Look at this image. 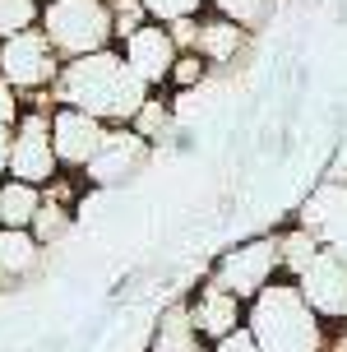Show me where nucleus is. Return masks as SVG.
I'll use <instances>...</instances> for the list:
<instances>
[{
  "label": "nucleus",
  "instance_id": "f257e3e1",
  "mask_svg": "<svg viewBox=\"0 0 347 352\" xmlns=\"http://www.w3.org/2000/svg\"><path fill=\"white\" fill-rule=\"evenodd\" d=\"M148 93L153 88H144V79L125 65V56L116 47H107V52H93L60 65V74L52 84V102L79 107V111H88L107 125H130Z\"/></svg>",
  "mask_w": 347,
  "mask_h": 352
},
{
  "label": "nucleus",
  "instance_id": "f03ea898",
  "mask_svg": "<svg viewBox=\"0 0 347 352\" xmlns=\"http://www.w3.org/2000/svg\"><path fill=\"white\" fill-rule=\"evenodd\" d=\"M245 324L260 352H324L329 329L311 311L292 278H273L255 301H245Z\"/></svg>",
  "mask_w": 347,
  "mask_h": 352
},
{
  "label": "nucleus",
  "instance_id": "7ed1b4c3",
  "mask_svg": "<svg viewBox=\"0 0 347 352\" xmlns=\"http://www.w3.org/2000/svg\"><path fill=\"white\" fill-rule=\"evenodd\" d=\"M37 28L47 33L60 60H79V56L116 47V23H111L107 0H42Z\"/></svg>",
  "mask_w": 347,
  "mask_h": 352
},
{
  "label": "nucleus",
  "instance_id": "20e7f679",
  "mask_svg": "<svg viewBox=\"0 0 347 352\" xmlns=\"http://www.w3.org/2000/svg\"><path fill=\"white\" fill-rule=\"evenodd\" d=\"M60 56L47 42L42 28H28V33H14L0 42V74L23 93V107H37V111H52V84L60 74Z\"/></svg>",
  "mask_w": 347,
  "mask_h": 352
},
{
  "label": "nucleus",
  "instance_id": "39448f33",
  "mask_svg": "<svg viewBox=\"0 0 347 352\" xmlns=\"http://www.w3.org/2000/svg\"><path fill=\"white\" fill-rule=\"evenodd\" d=\"M227 292H236L241 301H255L273 278H282V255H278V236H250L241 246H232L223 260L213 264V274Z\"/></svg>",
  "mask_w": 347,
  "mask_h": 352
},
{
  "label": "nucleus",
  "instance_id": "423d86ee",
  "mask_svg": "<svg viewBox=\"0 0 347 352\" xmlns=\"http://www.w3.org/2000/svg\"><path fill=\"white\" fill-rule=\"evenodd\" d=\"M60 172L52 148V111H37L28 107L14 125V140H10V176L28 181V186H47Z\"/></svg>",
  "mask_w": 347,
  "mask_h": 352
},
{
  "label": "nucleus",
  "instance_id": "0eeeda50",
  "mask_svg": "<svg viewBox=\"0 0 347 352\" xmlns=\"http://www.w3.org/2000/svg\"><path fill=\"white\" fill-rule=\"evenodd\" d=\"M148 153H153V144L144 140V135H135L130 125H111L102 148H98V158L84 167V181L98 186V190H116L125 181H135L139 167L148 162Z\"/></svg>",
  "mask_w": 347,
  "mask_h": 352
},
{
  "label": "nucleus",
  "instance_id": "6e6552de",
  "mask_svg": "<svg viewBox=\"0 0 347 352\" xmlns=\"http://www.w3.org/2000/svg\"><path fill=\"white\" fill-rule=\"evenodd\" d=\"M292 283L301 287V297L311 301V311L324 324H347V260H338L333 250L320 246V255Z\"/></svg>",
  "mask_w": 347,
  "mask_h": 352
},
{
  "label": "nucleus",
  "instance_id": "1a4fd4ad",
  "mask_svg": "<svg viewBox=\"0 0 347 352\" xmlns=\"http://www.w3.org/2000/svg\"><path fill=\"white\" fill-rule=\"evenodd\" d=\"M107 130H111L107 121L88 116V111H79V107H52V148H56V162H60L65 172H84L88 162L98 158Z\"/></svg>",
  "mask_w": 347,
  "mask_h": 352
},
{
  "label": "nucleus",
  "instance_id": "9d476101",
  "mask_svg": "<svg viewBox=\"0 0 347 352\" xmlns=\"http://www.w3.org/2000/svg\"><path fill=\"white\" fill-rule=\"evenodd\" d=\"M121 56H125V65L144 79V88H162L167 84V74H172L176 65V56H181V47H176V37L167 23H144V28H135V33L121 42Z\"/></svg>",
  "mask_w": 347,
  "mask_h": 352
},
{
  "label": "nucleus",
  "instance_id": "9b49d317",
  "mask_svg": "<svg viewBox=\"0 0 347 352\" xmlns=\"http://www.w3.org/2000/svg\"><path fill=\"white\" fill-rule=\"evenodd\" d=\"M296 228H306L324 250H333L338 260H347V186L329 181L301 204Z\"/></svg>",
  "mask_w": 347,
  "mask_h": 352
},
{
  "label": "nucleus",
  "instance_id": "f8f14e48",
  "mask_svg": "<svg viewBox=\"0 0 347 352\" xmlns=\"http://www.w3.org/2000/svg\"><path fill=\"white\" fill-rule=\"evenodd\" d=\"M186 306H190V320H194V329H199L204 343H218V338L232 334L236 324H245V301L236 297V292H227L218 278H204L199 292H194Z\"/></svg>",
  "mask_w": 347,
  "mask_h": 352
},
{
  "label": "nucleus",
  "instance_id": "ddd939ff",
  "mask_svg": "<svg viewBox=\"0 0 347 352\" xmlns=\"http://www.w3.org/2000/svg\"><path fill=\"white\" fill-rule=\"evenodd\" d=\"M250 37L241 23H232L223 14H204L199 19V33H194V52L204 56L213 70H223V65H236L245 52H250Z\"/></svg>",
  "mask_w": 347,
  "mask_h": 352
},
{
  "label": "nucleus",
  "instance_id": "4468645a",
  "mask_svg": "<svg viewBox=\"0 0 347 352\" xmlns=\"http://www.w3.org/2000/svg\"><path fill=\"white\" fill-rule=\"evenodd\" d=\"M47 246L28 228H0V287L14 292L19 283H28L42 269Z\"/></svg>",
  "mask_w": 347,
  "mask_h": 352
},
{
  "label": "nucleus",
  "instance_id": "2eb2a0df",
  "mask_svg": "<svg viewBox=\"0 0 347 352\" xmlns=\"http://www.w3.org/2000/svg\"><path fill=\"white\" fill-rule=\"evenodd\" d=\"M148 352H204V338H199V329H194L186 301H176V306H167V311L157 316V329H153V338H148Z\"/></svg>",
  "mask_w": 347,
  "mask_h": 352
},
{
  "label": "nucleus",
  "instance_id": "dca6fc26",
  "mask_svg": "<svg viewBox=\"0 0 347 352\" xmlns=\"http://www.w3.org/2000/svg\"><path fill=\"white\" fill-rule=\"evenodd\" d=\"M37 209H42V186H28L14 176L0 181V228H33Z\"/></svg>",
  "mask_w": 347,
  "mask_h": 352
},
{
  "label": "nucleus",
  "instance_id": "f3484780",
  "mask_svg": "<svg viewBox=\"0 0 347 352\" xmlns=\"http://www.w3.org/2000/svg\"><path fill=\"white\" fill-rule=\"evenodd\" d=\"M208 14H223L232 23H241L245 33H260L278 14V0H208Z\"/></svg>",
  "mask_w": 347,
  "mask_h": 352
},
{
  "label": "nucleus",
  "instance_id": "a211bd4d",
  "mask_svg": "<svg viewBox=\"0 0 347 352\" xmlns=\"http://www.w3.org/2000/svg\"><path fill=\"white\" fill-rule=\"evenodd\" d=\"M278 255H282V278H296L320 255V241L306 228H287V232H278Z\"/></svg>",
  "mask_w": 347,
  "mask_h": 352
},
{
  "label": "nucleus",
  "instance_id": "6ab92c4d",
  "mask_svg": "<svg viewBox=\"0 0 347 352\" xmlns=\"http://www.w3.org/2000/svg\"><path fill=\"white\" fill-rule=\"evenodd\" d=\"M42 241V246H56V241H65L69 232H74V209L69 204H56V199H47L42 195V209H37L33 228H28Z\"/></svg>",
  "mask_w": 347,
  "mask_h": 352
},
{
  "label": "nucleus",
  "instance_id": "aec40b11",
  "mask_svg": "<svg viewBox=\"0 0 347 352\" xmlns=\"http://www.w3.org/2000/svg\"><path fill=\"white\" fill-rule=\"evenodd\" d=\"M130 130H135V135H144L148 144H157L167 130H172V102H167L162 93H148V98H144V107L135 111Z\"/></svg>",
  "mask_w": 347,
  "mask_h": 352
},
{
  "label": "nucleus",
  "instance_id": "412c9836",
  "mask_svg": "<svg viewBox=\"0 0 347 352\" xmlns=\"http://www.w3.org/2000/svg\"><path fill=\"white\" fill-rule=\"evenodd\" d=\"M37 19H42V0H0V42L37 28Z\"/></svg>",
  "mask_w": 347,
  "mask_h": 352
},
{
  "label": "nucleus",
  "instance_id": "4be33fe9",
  "mask_svg": "<svg viewBox=\"0 0 347 352\" xmlns=\"http://www.w3.org/2000/svg\"><path fill=\"white\" fill-rule=\"evenodd\" d=\"M208 70H213V65H208L199 52H181L172 74H167V88H172V93H194V88L208 79Z\"/></svg>",
  "mask_w": 347,
  "mask_h": 352
},
{
  "label": "nucleus",
  "instance_id": "5701e85b",
  "mask_svg": "<svg viewBox=\"0 0 347 352\" xmlns=\"http://www.w3.org/2000/svg\"><path fill=\"white\" fill-rule=\"evenodd\" d=\"M144 14L153 23H181V19L208 14V0H144Z\"/></svg>",
  "mask_w": 347,
  "mask_h": 352
},
{
  "label": "nucleus",
  "instance_id": "b1692460",
  "mask_svg": "<svg viewBox=\"0 0 347 352\" xmlns=\"http://www.w3.org/2000/svg\"><path fill=\"white\" fill-rule=\"evenodd\" d=\"M107 5H111V23H116V47H121L135 28H144V23H148L144 0H107Z\"/></svg>",
  "mask_w": 347,
  "mask_h": 352
},
{
  "label": "nucleus",
  "instance_id": "393cba45",
  "mask_svg": "<svg viewBox=\"0 0 347 352\" xmlns=\"http://www.w3.org/2000/svg\"><path fill=\"white\" fill-rule=\"evenodd\" d=\"M23 111H28V107H23V93H19V88L0 74V125H10V130H14Z\"/></svg>",
  "mask_w": 347,
  "mask_h": 352
},
{
  "label": "nucleus",
  "instance_id": "a878e982",
  "mask_svg": "<svg viewBox=\"0 0 347 352\" xmlns=\"http://www.w3.org/2000/svg\"><path fill=\"white\" fill-rule=\"evenodd\" d=\"M208 352H260V343L250 334V324H236L232 334H223L218 343H208Z\"/></svg>",
  "mask_w": 347,
  "mask_h": 352
},
{
  "label": "nucleus",
  "instance_id": "bb28decb",
  "mask_svg": "<svg viewBox=\"0 0 347 352\" xmlns=\"http://www.w3.org/2000/svg\"><path fill=\"white\" fill-rule=\"evenodd\" d=\"M10 140H14V130H10V125H0V181L10 176Z\"/></svg>",
  "mask_w": 347,
  "mask_h": 352
},
{
  "label": "nucleus",
  "instance_id": "cd10ccee",
  "mask_svg": "<svg viewBox=\"0 0 347 352\" xmlns=\"http://www.w3.org/2000/svg\"><path fill=\"white\" fill-rule=\"evenodd\" d=\"M324 352H347V324L338 329V334H329V343H324Z\"/></svg>",
  "mask_w": 347,
  "mask_h": 352
}]
</instances>
